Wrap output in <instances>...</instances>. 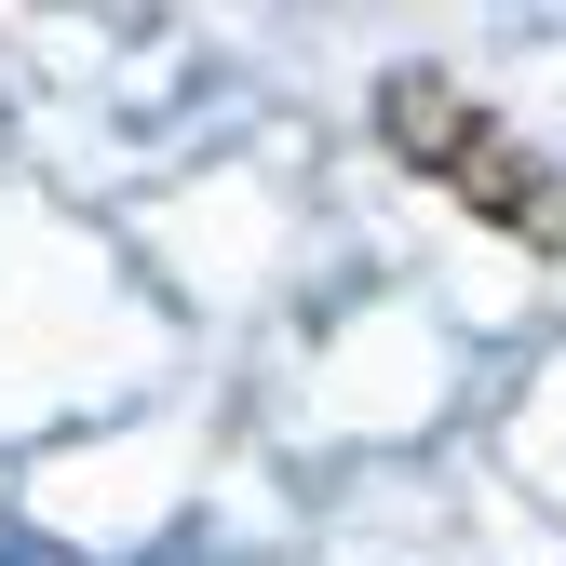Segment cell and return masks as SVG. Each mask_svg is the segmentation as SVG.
Masks as SVG:
<instances>
[{
	"label": "cell",
	"mask_w": 566,
	"mask_h": 566,
	"mask_svg": "<svg viewBox=\"0 0 566 566\" xmlns=\"http://www.w3.org/2000/svg\"><path fill=\"white\" fill-rule=\"evenodd\" d=\"M378 149H391L405 176H432L446 202H472L500 243L566 256V176H553L485 95H459L446 67H391V82H378Z\"/></svg>",
	"instance_id": "cell-1"
}]
</instances>
